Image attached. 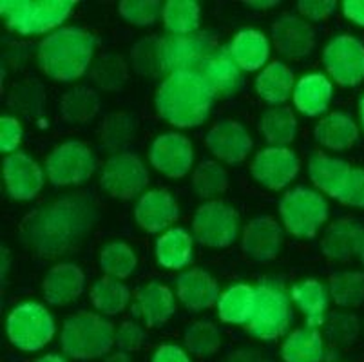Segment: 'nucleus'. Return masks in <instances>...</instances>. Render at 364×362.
<instances>
[{
  "label": "nucleus",
  "instance_id": "f257e3e1",
  "mask_svg": "<svg viewBox=\"0 0 364 362\" xmlns=\"http://www.w3.org/2000/svg\"><path fill=\"white\" fill-rule=\"evenodd\" d=\"M100 214L85 192L68 194L33 211L22 223V241L42 257L75 250L97 227Z\"/></svg>",
  "mask_w": 364,
  "mask_h": 362
},
{
  "label": "nucleus",
  "instance_id": "f03ea898",
  "mask_svg": "<svg viewBox=\"0 0 364 362\" xmlns=\"http://www.w3.org/2000/svg\"><path fill=\"white\" fill-rule=\"evenodd\" d=\"M216 92L200 71L171 73L158 87V115L180 129L198 127L208 118Z\"/></svg>",
  "mask_w": 364,
  "mask_h": 362
},
{
  "label": "nucleus",
  "instance_id": "7ed1b4c3",
  "mask_svg": "<svg viewBox=\"0 0 364 362\" xmlns=\"http://www.w3.org/2000/svg\"><path fill=\"white\" fill-rule=\"evenodd\" d=\"M97 49V38L76 26L49 33L38 46V65L58 82H73L85 75Z\"/></svg>",
  "mask_w": 364,
  "mask_h": 362
},
{
  "label": "nucleus",
  "instance_id": "20e7f679",
  "mask_svg": "<svg viewBox=\"0 0 364 362\" xmlns=\"http://www.w3.org/2000/svg\"><path fill=\"white\" fill-rule=\"evenodd\" d=\"M312 183L330 198L350 207L364 208V169L324 152H314L309 159Z\"/></svg>",
  "mask_w": 364,
  "mask_h": 362
},
{
  "label": "nucleus",
  "instance_id": "39448f33",
  "mask_svg": "<svg viewBox=\"0 0 364 362\" xmlns=\"http://www.w3.org/2000/svg\"><path fill=\"white\" fill-rule=\"evenodd\" d=\"M62 350L78 361L104 357L117 344V331L109 321L91 312H78L64 321Z\"/></svg>",
  "mask_w": 364,
  "mask_h": 362
},
{
  "label": "nucleus",
  "instance_id": "423d86ee",
  "mask_svg": "<svg viewBox=\"0 0 364 362\" xmlns=\"http://www.w3.org/2000/svg\"><path fill=\"white\" fill-rule=\"evenodd\" d=\"M73 8V0H2L0 15L11 31L31 36L56 31Z\"/></svg>",
  "mask_w": 364,
  "mask_h": 362
},
{
  "label": "nucleus",
  "instance_id": "0eeeda50",
  "mask_svg": "<svg viewBox=\"0 0 364 362\" xmlns=\"http://www.w3.org/2000/svg\"><path fill=\"white\" fill-rule=\"evenodd\" d=\"M256 288V307L247 331L261 341H276L289 331L292 321L290 294L279 279H263Z\"/></svg>",
  "mask_w": 364,
  "mask_h": 362
},
{
  "label": "nucleus",
  "instance_id": "6e6552de",
  "mask_svg": "<svg viewBox=\"0 0 364 362\" xmlns=\"http://www.w3.org/2000/svg\"><path fill=\"white\" fill-rule=\"evenodd\" d=\"M279 214L284 228L296 238L309 239L319 232L328 219V203L317 191L296 187L279 201Z\"/></svg>",
  "mask_w": 364,
  "mask_h": 362
},
{
  "label": "nucleus",
  "instance_id": "1a4fd4ad",
  "mask_svg": "<svg viewBox=\"0 0 364 362\" xmlns=\"http://www.w3.org/2000/svg\"><path fill=\"white\" fill-rule=\"evenodd\" d=\"M55 319L38 303H22L13 308L6 321V331L15 348L22 351H38L55 335Z\"/></svg>",
  "mask_w": 364,
  "mask_h": 362
},
{
  "label": "nucleus",
  "instance_id": "9d476101",
  "mask_svg": "<svg viewBox=\"0 0 364 362\" xmlns=\"http://www.w3.org/2000/svg\"><path fill=\"white\" fill-rule=\"evenodd\" d=\"M46 171L49 181L56 187L80 185L97 171V158L91 147L76 139H69L53 149L46 159Z\"/></svg>",
  "mask_w": 364,
  "mask_h": 362
},
{
  "label": "nucleus",
  "instance_id": "9b49d317",
  "mask_svg": "<svg viewBox=\"0 0 364 362\" xmlns=\"http://www.w3.org/2000/svg\"><path fill=\"white\" fill-rule=\"evenodd\" d=\"M193 230L203 247L227 248L240 234V215L225 201L210 199L194 214Z\"/></svg>",
  "mask_w": 364,
  "mask_h": 362
},
{
  "label": "nucleus",
  "instance_id": "f8f14e48",
  "mask_svg": "<svg viewBox=\"0 0 364 362\" xmlns=\"http://www.w3.org/2000/svg\"><path fill=\"white\" fill-rule=\"evenodd\" d=\"M147 183V169L144 161L132 152H117L102 167L100 185L112 198L131 199L140 196Z\"/></svg>",
  "mask_w": 364,
  "mask_h": 362
},
{
  "label": "nucleus",
  "instance_id": "ddd939ff",
  "mask_svg": "<svg viewBox=\"0 0 364 362\" xmlns=\"http://www.w3.org/2000/svg\"><path fill=\"white\" fill-rule=\"evenodd\" d=\"M216 49L218 40L210 31L167 36L161 46L164 71L168 75L176 71H198Z\"/></svg>",
  "mask_w": 364,
  "mask_h": 362
},
{
  "label": "nucleus",
  "instance_id": "4468645a",
  "mask_svg": "<svg viewBox=\"0 0 364 362\" xmlns=\"http://www.w3.org/2000/svg\"><path fill=\"white\" fill-rule=\"evenodd\" d=\"M323 64L339 85H359L364 80V44L352 35L333 36L323 51Z\"/></svg>",
  "mask_w": 364,
  "mask_h": 362
},
{
  "label": "nucleus",
  "instance_id": "2eb2a0df",
  "mask_svg": "<svg viewBox=\"0 0 364 362\" xmlns=\"http://www.w3.org/2000/svg\"><path fill=\"white\" fill-rule=\"evenodd\" d=\"M151 165L167 178H183L193 169L194 151L187 136L165 132L152 142L149 149Z\"/></svg>",
  "mask_w": 364,
  "mask_h": 362
},
{
  "label": "nucleus",
  "instance_id": "dca6fc26",
  "mask_svg": "<svg viewBox=\"0 0 364 362\" xmlns=\"http://www.w3.org/2000/svg\"><path fill=\"white\" fill-rule=\"evenodd\" d=\"M299 158L287 147L261 149L250 165L254 179L270 191H279L292 181L299 172Z\"/></svg>",
  "mask_w": 364,
  "mask_h": 362
},
{
  "label": "nucleus",
  "instance_id": "f3484780",
  "mask_svg": "<svg viewBox=\"0 0 364 362\" xmlns=\"http://www.w3.org/2000/svg\"><path fill=\"white\" fill-rule=\"evenodd\" d=\"M205 145L218 159L228 165L241 164L252 151V138L236 119H220L210 127Z\"/></svg>",
  "mask_w": 364,
  "mask_h": 362
},
{
  "label": "nucleus",
  "instance_id": "a211bd4d",
  "mask_svg": "<svg viewBox=\"0 0 364 362\" xmlns=\"http://www.w3.org/2000/svg\"><path fill=\"white\" fill-rule=\"evenodd\" d=\"M272 40L281 55L299 60L309 56L316 48V29L306 18L284 13L274 22Z\"/></svg>",
  "mask_w": 364,
  "mask_h": 362
},
{
  "label": "nucleus",
  "instance_id": "6ab92c4d",
  "mask_svg": "<svg viewBox=\"0 0 364 362\" xmlns=\"http://www.w3.org/2000/svg\"><path fill=\"white\" fill-rule=\"evenodd\" d=\"M2 174H4L8 194L18 201H29L36 198L44 187V172L41 165L26 152H13L6 156Z\"/></svg>",
  "mask_w": 364,
  "mask_h": 362
},
{
  "label": "nucleus",
  "instance_id": "aec40b11",
  "mask_svg": "<svg viewBox=\"0 0 364 362\" xmlns=\"http://www.w3.org/2000/svg\"><path fill=\"white\" fill-rule=\"evenodd\" d=\"M281 243H283V232L276 219L270 215H259L248 221L241 238L243 252L257 263H267L276 259Z\"/></svg>",
  "mask_w": 364,
  "mask_h": 362
},
{
  "label": "nucleus",
  "instance_id": "412c9836",
  "mask_svg": "<svg viewBox=\"0 0 364 362\" xmlns=\"http://www.w3.org/2000/svg\"><path fill=\"white\" fill-rule=\"evenodd\" d=\"M180 218V207L171 196V192L164 188H154L138 199L134 208V219L136 223L149 234H158L171 227Z\"/></svg>",
  "mask_w": 364,
  "mask_h": 362
},
{
  "label": "nucleus",
  "instance_id": "4be33fe9",
  "mask_svg": "<svg viewBox=\"0 0 364 362\" xmlns=\"http://www.w3.org/2000/svg\"><path fill=\"white\" fill-rule=\"evenodd\" d=\"M198 71L203 75L216 96L230 98L243 87V73L228 53V48H218L205 60Z\"/></svg>",
  "mask_w": 364,
  "mask_h": 362
},
{
  "label": "nucleus",
  "instance_id": "5701e85b",
  "mask_svg": "<svg viewBox=\"0 0 364 362\" xmlns=\"http://www.w3.org/2000/svg\"><path fill=\"white\" fill-rule=\"evenodd\" d=\"M176 288L178 299L191 312L207 310V308L214 307L221 297L216 279L200 268H191V270L180 274Z\"/></svg>",
  "mask_w": 364,
  "mask_h": 362
},
{
  "label": "nucleus",
  "instance_id": "b1692460",
  "mask_svg": "<svg viewBox=\"0 0 364 362\" xmlns=\"http://www.w3.org/2000/svg\"><path fill=\"white\" fill-rule=\"evenodd\" d=\"M85 288V275L80 267L62 263L53 267L46 275L42 290L44 297L53 307H64L82 295Z\"/></svg>",
  "mask_w": 364,
  "mask_h": 362
},
{
  "label": "nucleus",
  "instance_id": "393cba45",
  "mask_svg": "<svg viewBox=\"0 0 364 362\" xmlns=\"http://www.w3.org/2000/svg\"><path fill=\"white\" fill-rule=\"evenodd\" d=\"M364 241V225L357 219L344 218L326 228L321 241V248L326 257L333 261H348L353 254H359Z\"/></svg>",
  "mask_w": 364,
  "mask_h": 362
},
{
  "label": "nucleus",
  "instance_id": "a878e982",
  "mask_svg": "<svg viewBox=\"0 0 364 362\" xmlns=\"http://www.w3.org/2000/svg\"><path fill=\"white\" fill-rule=\"evenodd\" d=\"M176 303L174 295L165 284L149 283L138 290L136 307L132 314L140 315L149 328H158L165 324L174 315Z\"/></svg>",
  "mask_w": 364,
  "mask_h": 362
},
{
  "label": "nucleus",
  "instance_id": "bb28decb",
  "mask_svg": "<svg viewBox=\"0 0 364 362\" xmlns=\"http://www.w3.org/2000/svg\"><path fill=\"white\" fill-rule=\"evenodd\" d=\"M332 95L330 80L319 73H312L297 80L294 87V105L304 116H319L328 109Z\"/></svg>",
  "mask_w": 364,
  "mask_h": 362
},
{
  "label": "nucleus",
  "instance_id": "cd10ccee",
  "mask_svg": "<svg viewBox=\"0 0 364 362\" xmlns=\"http://www.w3.org/2000/svg\"><path fill=\"white\" fill-rule=\"evenodd\" d=\"M228 53L241 71H257L270 56V42L256 29H241L228 46Z\"/></svg>",
  "mask_w": 364,
  "mask_h": 362
},
{
  "label": "nucleus",
  "instance_id": "c85d7f7f",
  "mask_svg": "<svg viewBox=\"0 0 364 362\" xmlns=\"http://www.w3.org/2000/svg\"><path fill=\"white\" fill-rule=\"evenodd\" d=\"M290 299L297 304L306 319V326L319 328L326 323L328 310V290L317 279H304L294 284L290 290Z\"/></svg>",
  "mask_w": 364,
  "mask_h": 362
},
{
  "label": "nucleus",
  "instance_id": "c756f323",
  "mask_svg": "<svg viewBox=\"0 0 364 362\" xmlns=\"http://www.w3.org/2000/svg\"><path fill=\"white\" fill-rule=\"evenodd\" d=\"M314 136L317 144L330 151H344L355 144L359 138V129L346 112H332L316 125Z\"/></svg>",
  "mask_w": 364,
  "mask_h": 362
},
{
  "label": "nucleus",
  "instance_id": "7c9ffc66",
  "mask_svg": "<svg viewBox=\"0 0 364 362\" xmlns=\"http://www.w3.org/2000/svg\"><path fill=\"white\" fill-rule=\"evenodd\" d=\"M256 307V288L248 284H232L218 301V315L223 323L247 326Z\"/></svg>",
  "mask_w": 364,
  "mask_h": 362
},
{
  "label": "nucleus",
  "instance_id": "2f4dec72",
  "mask_svg": "<svg viewBox=\"0 0 364 362\" xmlns=\"http://www.w3.org/2000/svg\"><path fill=\"white\" fill-rule=\"evenodd\" d=\"M158 263L167 270H181L193 261V238L185 228H171L156 241Z\"/></svg>",
  "mask_w": 364,
  "mask_h": 362
},
{
  "label": "nucleus",
  "instance_id": "473e14b6",
  "mask_svg": "<svg viewBox=\"0 0 364 362\" xmlns=\"http://www.w3.org/2000/svg\"><path fill=\"white\" fill-rule=\"evenodd\" d=\"M284 362H321L324 355L319 328H297L287 337L281 348Z\"/></svg>",
  "mask_w": 364,
  "mask_h": 362
},
{
  "label": "nucleus",
  "instance_id": "72a5a7b5",
  "mask_svg": "<svg viewBox=\"0 0 364 362\" xmlns=\"http://www.w3.org/2000/svg\"><path fill=\"white\" fill-rule=\"evenodd\" d=\"M294 73L283 62L268 64L256 78L257 95L268 104L279 105L290 98L294 91Z\"/></svg>",
  "mask_w": 364,
  "mask_h": 362
},
{
  "label": "nucleus",
  "instance_id": "f704fd0d",
  "mask_svg": "<svg viewBox=\"0 0 364 362\" xmlns=\"http://www.w3.org/2000/svg\"><path fill=\"white\" fill-rule=\"evenodd\" d=\"M259 131L272 147H284L294 142L297 132V119L292 109L274 107L264 111L259 119Z\"/></svg>",
  "mask_w": 364,
  "mask_h": 362
},
{
  "label": "nucleus",
  "instance_id": "c9c22d12",
  "mask_svg": "<svg viewBox=\"0 0 364 362\" xmlns=\"http://www.w3.org/2000/svg\"><path fill=\"white\" fill-rule=\"evenodd\" d=\"M131 301V292L120 283V279L104 275L92 284L91 303L98 312L105 315H118L127 308Z\"/></svg>",
  "mask_w": 364,
  "mask_h": 362
},
{
  "label": "nucleus",
  "instance_id": "e433bc0d",
  "mask_svg": "<svg viewBox=\"0 0 364 362\" xmlns=\"http://www.w3.org/2000/svg\"><path fill=\"white\" fill-rule=\"evenodd\" d=\"M164 24L172 35H193L198 33L201 9L194 0H168L164 6Z\"/></svg>",
  "mask_w": 364,
  "mask_h": 362
},
{
  "label": "nucleus",
  "instance_id": "4c0bfd02",
  "mask_svg": "<svg viewBox=\"0 0 364 362\" xmlns=\"http://www.w3.org/2000/svg\"><path fill=\"white\" fill-rule=\"evenodd\" d=\"M100 111V98L92 89L75 87L65 92L60 102V112L68 122L85 124Z\"/></svg>",
  "mask_w": 364,
  "mask_h": 362
},
{
  "label": "nucleus",
  "instance_id": "58836bf2",
  "mask_svg": "<svg viewBox=\"0 0 364 362\" xmlns=\"http://www.w3.org/2000/svg\"><path fill=\"white\" fill-rule=\"evenodd\" d=\"M161 46H164V38H160V36H145V38H141L140 42L132 46V68L138 75L151 76V78L164 75Z\"/></svg>",
  "mask_w": 364,
  "mask_h": 362
},
{
  "label": "nucleus",
  "instance_id": "ea45409f",
  "mask_svg": "<svg viewBox=\"0 0 364 362\" xmlns=\"http://www.w3.org/2000/svg\"><path fill=\"white\" fill-rule=\"evenodd\" d=\"M330 297L339 307H360L364 303L363 272H337L330 275Z\"/></svg>",
  "mask_w": 364,
  "mask_h": 362
},
{
  "label": "nucleus",
  "instance_id": "a19ab883",
  "mask_svg": "<svg viewBox=\"0 0 364 362\" xmlns=\"http://www.w3.org/2000/svg\"><path fill=\"white\" fill-rule=\"evenodd\" d=\"M136 255L124 241H112L100 252V268L109 277L127 279L136 270Z\"/></svg>",
  "mask_w": 364,
  "mask_h": 362
},
{
  "label": "nucleus",
  "instance_id": "79ce46f5",
  "mask_svg": "<svg viewBox=\"0 0 364 362\" xmlns=\"http://www.w3.org/2000/svg\"><path fill=\"white\" fill-rule=\"evenodd\" d=\"M185 346L198 357H210L221 346V331L210 321H196L188 324L183 335Z\"/></svg>",
  "mask_w": 364,
  "mask_h": 362
},
{
  "label": "nucleus",
  "instance_id": "37998d69",
  "mask_svg": "<svg viewBox=\"0 0 364 362\" xmlns=\"http://www.w3.org/2000/svg\"><path fill=\"white\" fill-rule=\"evenodd\" d=\"M228 187V174L214 159H205L193 174V188L200 198L210 199L223 194Z\"/></svg>",
  "mask_w": 364,
  "mask_h": 362
},
{
  "label": "nucleus",
  "instance_id": "c03bdc74",
  "mask_svg": "<svg viewBox=\"0 0 364 362\" xmlns=\"http://www.w3.org/2000/svg\"><path fill=\"white\" fill-rule=\"evenodd\" d=\"M136 132V118L131 115H111L102 124V144L111 151H120Z\"/></svg>",
  "mask_w": 364,
  "mask_h": 362
},
{
  "label": "nucleus",
  "instance_id": "a18cd8bd",
  "mask_svg": "<svg viewBox=\"0 0 364 362\" xmlns=\"http://www.w3.org/2000/svg\"><path fill=\"white\" fill-rule=\"evenodd\" d=\"M92 80L105 91H118L127 82V65L118 55H105L91 71Z\"/></svg>",
  "mask_w": 364,
  "mask_h": 362
},
{
  "label": "nucleus",
  "instance_id": "49530a36",
  "mask_svg": "<svg viewBox=\"0 0 364 362\" xmlns=\"http://www.w3.org/2000/svg\"><path fill=\"white\" fill-rule=\"evenodd\" d=\"M118 13L132 26H152L164 8L158 0H124L118 4Z\"/></svg>",
  "mask_w": 364,
  "mask_h": 362
},
{
  "label": "nucleus",
  "instance_id": "de8ad7c7",
  "mask_svg": "<svg viewBox=\"0 0 364 362\" xmlns=\"http://www.w3.org/2000/svg\"><path fill=\"white\" fill-rule=\"evenodd\" d=\"M324 326L326 339L341 346L353 343L359 335V319L352 314H332L326 319Z\"/></svg>",
  "mask_w": 364,
  "mask_h": 362
},
{
  "label": "nucleus",
  "instance_id": "09e8293b",
  "mask_svg": "<svg viewBox=\"0 0 364 362\" xmlns=\"http://www.w3.org/2000/svg\"><path fill=\"white\" fill-rule=\"evenodd\" d=\"M145 341V331L141 330V326H138L136 323L132 321H125L122 323V326L117 331V346L120 348V351H136L140 350L141 344Z\"/></svg>",
  "mask_w": 364,
  "mask_h": 362
},
{
  "label": "nucleus",
  "instance_id": "8fccbe9b",
  "mask_svg": "<svg viewBox=\"0 0 364 362\" xmlns=\"http://www.w3.org/2000/svg\"><path fill=\"white\" fill-rule=\"evenodd\" d=\"M22 142V125L11 116L0 118V151L13 154Z\"/></svg>",
  "mask_w": 364,
  "mask_h": 362
},
{
  "label": "nucleus",
  "instance_id": "3c124183",
  "mask_svg": "<svg viewBox=\"0 0 364 362\" xmlns=\"http://www.w3.org/2000/svg\"><path fill=\"white\" fill-rule=\"evenodd\" d=\"M337 8V2L333 0H301L297 2V9H299L301 15L306 20H314V22H319V20L328 18Z\"/></svg>",
  "mask_w": 364,
  "mask_h": 362
},
{
  "label": "nucleus",
  "instance_id": "603ef678",
  "mask_svg": "<svg viewBox=\"0 0 364 362\" xmlns=\"http://www.w3.org/2000/svg\"><path fill=\"white\" fill-rule=\"evenodd\" d=\"M152 362H191L188 355L176 344H161L156 350Z\"/></svg>",
  "mask_w": 364,
  "mask_h": 362
},
{
  "label": "nucleus",
  "instance_id": "864d4df0",
  "mask_svg": "<svg viewBox=\"0 0 364 362\" xmlns=\"http://www.w3.org/2000/svg\"><path fill=\"white\" fill-rule=\"evenodd\" d=\"M343 11L346 18L364 28V0H344Z\"/></svg>",
  "mask_w": 364,
  "mask_h": 362
},
{
  "label": "nucleus",
  "instance_id": "5fc2aeb1",
  "mask_svg": "<svg viewBox=\"0 0 364 362\" xmlns=\"http://www.w3.org/2000/svg\"><path fill=\"white\" fill-rule=\"evenodd\" d=\"M223 362H272L256 350H237L228 353Z\"/></svg>",
  "mask_w": 364,
  "mask_h": 362
},
{
  "label": "nucleus",
  "instance_id": "6e6d98bb",
  "mask_svg": "<svg viewBox=\"0 0 364 362\" xmlns=\"http://www.w3.org/2000/svg\"><path fill=\"white\" fill-rule=\"evenodd\" d=\"M245 4L250 6V8H254V9H268V8H274V6H277L279 2H277V0H247Z\"/></svg>",
  "mask_w": 364,
  "mask_h": 362
},
{
  "label": "nucleus",
  "instance_id": "4d7b16f0",
  "mask_svg": "<svg viewBox=\"0 0 364 362\" xmlns=\"http://www.w3.org/2000/svg\"><path fill=\"white\" fill-rule=\"evenodd\" d=\"M105 362H131V358H129V355L125 351H118V353L111 355Z\"/></svg>",
  "mask_w": 364,
  "mask_h": 362
},
{
  "label": "nucleus",
  "instance_id": "13d9d810",
  "mask_svg": "<svg viewBox=\"0 0 364 362\" xmlns=\"http://www.w3.org/2000/svg\"><path fill=\"white\" fill-rule=\"evenodd\" d=\"M8 267H9V252L2 248V283H4V275L6 272H8Z\"/></svg>",
  "mask_w": 364,
  "mask_h": 362
},
{
  "label": "nucleus",
  "instance_id": "bf43d9fd",
  "mask_svg": "<svg viewBox=\"0 0 364 362\" xmlns=\"http://www.w3.org/2000/svg\"><path fill=\"white\" fill-rule=\"evenodd\" d=\"M35 362H68L65 358H62L60 355H46V357L36 358Z\"/></svg>",
  "mask_w": 364,
  "mask_h": 362
},
{
  "label": "nucleus",
  "instance_id": "052dcab7",
  "mask_svg": "<svg viewBox=\"0 0 364 362\" xmlns=\"http://www.w3.org/2000/svg\"><path fill=\"white\" fill-rule=\"evenodd\" d=\"M359 115H360V124H363V129H364V95H363V98H360Z\"/></svg>",
  "mask_w": 364,
  "mask_h": 362
},
{
  "label": "nucleus",
  "instance_id": "680f3d73",
  "mask_svg": "<svg viewBox=\"0 0 364 362\" xmlns=\"http://www.w3.org/2000/svg\"><path fill=\"white\" fill-rule=\"evenodd\" d=\"M360 257V263L364 265V241L363 243H360V248H359V254H357Z\"/></svg>",
  "mask_w": 364,
  "mask_h": 362
}]
</instances>
